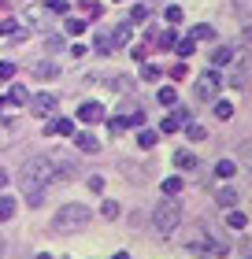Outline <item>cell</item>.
<instances>
[{
	"label": "cell",
	"instance_id": "1",
	"mask_svg": "<svg viewBox=\"0 0 252 259\" xmlns=\"http://www.w3.org/2000/svg\"><path fill=\"white\" fill-rule=\"evenodd\" d=\"M67 174V163H56L52 156H30L26 163H22V174H19V182L26 185V189H45V185H52L59 182Z\"/></svg>",
	"mask_w": 252,
	"mask_h": 259
},
{
	"label": "cell",
	"instance_id": "2",
	"mask_svg": "<svg viewBox=\"0 0 252 259\" xmlns=\"http://www.w3.org/2000/svg\"><path fill=\"white\" fill-rule=\"evenodd\" d=\"M152 222H156V230H160L163 237H171V233L182 226V204H178L174 196H163L160 204L152 207Z\"/></svg>",
	"mask_w": 252,
	"mask_h": 259
},
{
	"label": "cell",
	"instance_id": "3",
	"mask_svg": "<svg viewBox=\"0 0 252 259\" xmlns=\"http://www.w3.org/2000/svg\"><path fill=\"white\" fill-rule=\"evenodd\" d=\"M86 222H89V207L86 204H63L52 215V230L56 233H78Z\"/></svg>",
	"mask_w": 252,
	"mask_h": 259
},
{
	"label": "cell",
	"instance_id": "4",
	"mask_svg": "<svg viewBox=\"0 0 252 259\" xmlns=\"http://www.w3.org/2000/svg\"><path fill=\"white\" fill-rule=\"evenodd\" d=\"M26 100H30V89L26 85H11L4 97H0V119H11L19 108H26Z\"/></svg>",
	"mask_w": 252,
	"mask_h": 259
},
{
	"label": "cell",
	"instance_id": "5",
	"mask_svg": "<svg viewBox=\"0 0 252 259\" xmlns=\"http://www.w3.org/2000/svg\"><path fill=\"white\" fill-rule=\"evenodd\" d=\"M193 89H197V100L211 104L215 97H219V89H223V78H219V70H204V74L193 81Z\"/></svg>",
	"mask_w": 252,
	"mask_h": 259
},
{
	"label": "cell",
	"instance_id": "6",
	"mask_svg": "<svg viewBox=\"0 0 252 259\" xmlns=\"http://www.w3.org/2000/svg\"><path fill=\"white\" fill-rule=\"evenodd\" d=\"M26 108L33 115H41V119H49V115H56V108H59V97L56 93H33V97L26 100Z\"/></svg>",
	"mask_w": 252,
	"mask_h": 259
},
{
	"label": "cell",
	"instance_id": "7",
	"mask_svg": "<svg viewBox=\"0 0 252 259\" xmlns=\"http://www.w3.org/2000/svg\"><path fill=\"white\" fill-rule=\"evenodd\" d=\"M230 85L234 89L248 85V56H234V60H230Z\"/></svg>",
	"mask_w": 252,
	"mask_h": 259
},
{
	"label": "cell",
	"instance_id": "8",
	"mask_svg": "<svg viewBox=\"0 0 252 259\" xmlns=\"http://www.w3.org/2000/svg\"><path fill=\"white\" fill-rule=\"evenodd\" d=\"M70 137H75V148L82 152V156H97V152H100V141L93 137L89 130H82V134L75 130V134H70Z\"/></svg>",
	"mask_w": 252,
	"mask_h": 259
},
{
	"label": "cell",
	"instance_id": "9",
	"mask_svg": "<svg viewBox=\"0 0 252 259\" xmlns=\"http://www.w3.org/2000/svg\"><path fill=\"white\" fill-rule=\"evenodd\" d=\"M26 37V26L19 19H0V41H22Z\"/></svg>",
	"mask_w": 252,
	"mask_h": 259
},
{
	"label": "cell",
	"instance_id": "10",
	"mask_svg": "<svg viewBox=\"0 0 252 259\" xmlns=\"http://www.w3.org/2000/svg\"><path fill=\"white\" fill-rule=\"evenodd\" d=\"M78 122H104V104H97V100L78 104Z\"/></svg>",
	"mask_w": 252,
	"mask_h": 259
},
{
	"label": "cell",
	"instance_id": "11",
	"mask_svg": "<svg viewBox=\"0 0 252 259\" xmlns=\"http://www.w3.org/2000/svg\"><path fill=\"white\" fill-rule=\"evenodd\" d=\"M45 134H56V137H70V134H75V122H70V119H52L49 126H45Z\"/></svg>",
	"mask_w": 252,
	"mask_h": 259
},
{
	"label": "cell",
	"instance_id": "12",
	"mask_svg": "<svg viewBox=\"0 0 252 259\" xmlns=\"http://www.w3.org/2000/svg\"><path fill=\"white\" fill-rule=\"evenodd\" d=\"M182 122H186V111H171V115L160 122V134H178V130H182Z\"/></svg>",
	"mask_w": 252,
	"mask_h": 259
},
{
	"label": "cell",
	"instance_id": "13",
	"mask_svg": "<svg viewBox=\"0 0 252 259\" xmlns=\"http://www.w3.org/2000/svg\"><path fill=\"white\" fill-rule=\"evenodd\" d=\"M45 11H49V8H30L26 11V19H22V26H38V30H45Z\"/></svg>",
	"mask_w": 252,
	"mask_h": 259
},
{
	"label": "cell",
	"instance_id": "14",
	"mask_svg": "<svg viewBox=\"0 0 252 259\" xmlns=\"http://www.w3.org/2000/svg\"><path fill=\"white\" fill-rule=\"evenodd\" d=\"M189 37H193L197 45H200V41H215V26H208V22H197V26L189 30Z\"/></svg>",
	"mask_w": 252,
	"mask_h": 259
},
{
	"label": "cell",
	"instance_id": "15",
	"mask_svg": "<svg viewBox=\"0 0 252 259\" xmlns=\"http://www.w3.org/2000/svg\"><path fill=\"white\" fill-rule=\"evenodd\" d=\"M15 211H19V204H15V196H0V222L15 219Z\"/></svg>",
	"mask_w": 252,
	"mask_h": 259
},
{
	"label": "cell",
	"instance_id": "16",
	"mask_svg": "<svg viewBox=\"0 0 252 259\" xmlns=\"http://www.w3.org/2000/svg\"><path fill=\"white\" fill-rule=\"evenodd\" d=\"M78 8H82V19H86V22L89 19H100V11H104L97 0H78Z\"/></svg>",
	"mask_w": 252,
	"mask_h": 259
},
{
	"label": "cell",
	"instance_id": "17",
	"mask_svg": "<svg viewBox=\"0 0 252 259\" xmlns=\"http://www.w3.org/2000/svg\"><path fill=\"white\" fill-rule=\"evenodd\" d=\"M234 56H237V52L230 49V45H223V49H215L211 63H215V67H230V60H234Z\"/></svg>",
	"mask_w": 252,
	"mask_h": 259
},
{
	"label": "cell",
	"instance_id": "18",
	"mask_svg": "<svg viewBox=\"0 0 252 259\" xmlns=\"http://www.w3.org/2000/svg\"><path fill=\"white\" fill-rule=\"evenodd\" d=\"M156 141H160V134H156V130H137V148H156Z\"/></svg>",
	"mask_w": 252,
	"mask_h": 259
},
{
	"label": "cell",
	"instance_id": "19",
	"mask_svg": "<svg viewBox=\"0 0 252 259\" xmlns=\"http://www.w3.org/2000/svg\"><path fill=\"white\" fill-rule=\"evenodd\" d=\"M33 74H38L41 81H52V78H59V67L56 63H38V67H33Z\"/></svg>",
	"mask_w": 252,
	"mask_h": 259
},
{
	"label": "cell",
	"instance_id": "20",
	"mask_svg": "<svg viewBox=\"0 0 252 259\" xmlns=\"http://www.w3.org/2000/svg\"><path fill=\"white\" fill-rule=\"evenodd\" d=\"M234 170H237V163L234 159H219V163H215V178H234Z\"/></svg>",
	"mask_w": 252,
	"mask_h": 259
},
{
	"label": "cell",
	"instance_id": "21",
	"mask_svg": "<svg viewBox=\"0 0 252 259\" xmlns=\"http://www.w3.org/2000/svg\"><path fill=\"white\" fill-rule=\"evenodd\" d=\"M226 226H230V230H245L248 215H245V211H226Z\"/></svg>",
	"mask_w": 252,
	"mask_h": 259
},
{
	"label": "cell",
	"instance_id": "22",
	"mask_svg": "<svg viewBox=\"0 0 252 259\" xmlns=\"http://www.w3.org/2000/svg\"><path fill=\"white\" fill-rule=\"evenodd\" d=\"M156 100H160L163 108H174V104H178V93H174V85H163L160 93H156Z\"/></svg>",
	"mask_w": 252,
	"mask_h": 259
},
{
	"label": "cell",
	"instance_id": "23",
	"mask_svg": "<svg viewBox=\"0 0 252 259\" xmlns=\"http://www.w3.org/2000/svg\"><path fill=\"white\" fill-rule=\"evenodd\" d=\"M182 130H186V137H189V141H204V137H208V130L197 126V122H189V119L182 122Z\"/></svg>",
	"mask_w": 252,
	"mask_h": 259
},
{
	"label": "cell",
	"instance_id": "24",
	"mask_svg": "<svg viewBox=\"0 0 252 259\" xmlns=\"http://www.w3.org/2000/svg\"><path fill=\"white\" fill-rule=\"evenodd\" d=\"M193 49H197L193 37H178V41H174V52L182 56V60H186V56H193Z\"/></svg>",
	"mask_w": 252,
	"mask_h": 259
},
{
	"label": "cell",
	"instance_id": "25",
	"mask_svg": "<svg viewBox=\"0 0 252 259\" xmlns=\"http://www.w3.org/2000/svg\"><path fill=\"white\" fill-rule=\"evenodd\" d=\"M215 200H219V207H234V200H237V193L230 189V185H223V189L215 193Z\"/></svg>",
	"mask_w": 252,
	"mask_h": 259
},
{
	"label": "cell",
	"instance_id": "26",
	"mask_svg": "<svg viewBox=\"0 0 252 259\" xmlns=\"http://www.w3.org/2000/svg\"><path fill=\"white\" fill-rule=\"evenodd\" d=\"M215 119H234V104L230 100H215Z\"/></svg>",
	"mask_w": 252,
	"mask_h": 259
},
{
	"label": "cell",
	"instance_id": "27",
	"mask_svg": "<svg viewBox=\"0 0 252 259\" xmlns=\"http://www.w3.org/2000/svg\"><path fill=\"white\" fill-rule=\"evenodd\" d=\"M130 41V22H123V26H115V33H112V45L119 49V45H126Z\"/></svg>",
	"mask_w": 252,
	"mask_h": 259
},
{
	"label": "cell",
	"instance_id": "28",
	"mask_svg": "<svg viewBox=\"0 0 252 259\" xmlns=\"http://www.w3.org/2000/svg\"><path fill=\"white\" fill-rule=\"evenodd\" d=\"M174 163H178L182 170H193V167H197V156H193V152H178V156H174Z\"/></svg>",
	"mask_w": 252,
	"mask_h": 259
},
{
	"label": "cell",
	"instance_id": "29",
	"mask_svg": "<svg viewBox=\"0 0 252 259\" xmlns=\"http://www.w3.org/2000/svg\"><path fill=\"white\" fill-rule=\"evenodd\" d=\"M45 8H49L52 15H67V11H70V0H45Z\"/></svg>",
	"mask_w": 252,
	"mask_h": 259
},
{
	"label": "cell",
	"instance_id": "30",
	"mask_svg": "<svg viewBox=\"0 0 252 259\" xmlns=\"http://www.w3.org/2000/svg\"><path fill=\"white\" fill-rule=\"evenodd\" d=\"M63 30H67V33H86V19H75V15H70V19L63 22Z\"/></svg>",
	"mask_w": 252,
	"mask_h": 259
},
{
	"label": "cell",
	"instance_id": "31",
	"mask_svg": "<svg viewBox=\"0 0 252 259\" xmlns=\"http://www.w3.org/2000/svg\"><path fill=\"white\" fill-rule=\"evenodd\" d=\"M178 189H182V178H174V174H171V178L163 182V196H174Z\"/></svg>",
	"mask_w": 252,
	"mask_h": 259
},
{
	"label": "cell",
	"instance_id": "32",
	"mask_svg": "<svg viewBox=\"0 0 252 259\" xmlns=\"http://www.w3.org/2000/svg\"><path fill=\"white\" fill-rule=\"evenodd\" d=\"M160 74H163V70L156 67V63H149V67H141V78H145V81H160Z\"/></svg>",
	"mask_w": 252,
	"mask_h": 259
},
{
	"label": "cell",
	"instance_id": "33",
	"mask_svg": "<svg viewBox=\"0 0 252 259\" xmlns=\"http://www.w3.org/2000/svg\"><path fill=\"white\" fill-rule=\"evenodd\" d=\"M167 22H171V26H178V22H182V8H174V4H167Z\"/></svg>",
	"mask_w": 252,
	"mask_h": 259
},
{
	"label": "cell",
	"instance_id": "34",
	"mask_svg": "<svg viewBox=\"0 0 252 259\" xmlns=\"http://www.w3.org/2000/svg\"><path fill=\"white\" fill-rule=\"evenodd\" d=\"M100 215H104V219H119V204H115V200H104Z\"/></svg>",
	"mask_w": 252,
	"mask_h": 259
},
{
	"label": "cell",
	"instance_id": "35",
	"mask_svg": "<svg viewBox=\"0 0 252 259\" xmlns=\"http://www.w3.org/2000/svg\"><path fill=\"white\" fill-rule=\"evenodd\" d=\"M107 130H112V134H123V130H126V115H115V119L107 122Z\"/></svg>",
	"mask_w": 252,
	"mask_h": 259
},
{
	"label": "cell",
	"instance_id": "36",
	"mask_svg": "<svg viewBox=\"0 0 252 259\" xmlns=\"http://www.w3.org/2000/svg\"><path fill=\"white\" fill-rule=\"evenodd\" d=\"M97 52H115V45H112L107 33H100V37H97Z\"/></svg>",
	"mask_w": 252,
	"mask_h": 259
},
{
	"label": "cell",
	"instance_id": "37",
	"mask_svg": "<svg viewBox=\"0 0 252 259\" xmlns=\"http://www.w3.org/2000/svg\"><path fill=\"white\" fill-rule=\"evenodd\" d=\"M174 41H178V33H174V30H167V33H163V37L156 41V45H163V49H174Z\"/></svg>",
	"mask_w": 252,
	"mask_h": 259
},
{
	"label": "cell",
	"instance_id": "38",
	"mask_svg": "<svg viewBox=\"0 0 252 259\" xmlns=\"http://www.w3.org/2000/svg\"><path fill=\"white\" fill-rule=\"evenodd\" d=\"M130 19H134V22L149 19V8H145V4H134V11H130Z\"/></svg>",
	"mask_w": 252,
	"mask_h": 259
},
{
	"label": "cell",
	"instance_id": "39",
	"mask_svg": "<svg viewBox=\"0 0 252 259\" xmlns=\"http://www.w3.org/2000/svg\"><path fill=\"white\" fill-rule=\"evenodd\" d=\"M89 189H93V193L104 189V178H100V174H93V178H89Z\"/></svg>",
	"mask_w": 252,
	"mask_h": 259
},
{
	"label": "cell",
	"instance_id": "40",
	"mask_svg": "<svg viewBox=\"0 0 252 259\" xmlns=\"http://www.w3.org/2000/svg\"><path fill=\"white\" fill-rule=\"evenodd\" d=\"M45 45H49V49L56 52V49H63V37H59V33H52V37H49V41H45Z\"/></svg>",
	"mask_w": 252,
	"mask_h": 259
},
{
	"label": "cell",
	"instance_id": "41",
	"mask_svg": "<svg viewBox=\"0 0 252 259\" xmlns=\"http://www.w3.org/2000/svg\"><path fill=\"white\" fill-rule=\"evenodd\" d=\"M171 78H174V81L186 78V63H174V67H171Z\"/></svg>",
	"mask_w": 252,
	"mask_h": 259
},
{
	"label": "cell",
	"instance_id": "42",
	"mask_svg": "<svg viewBox=\"0 0 252 259\" xmlns=\"http://www.w3.org/2000/svg\"><path fill=\"white\" fill-rule=\"evenodd\" d=\"M86 52H89V49H86V45H82V41H78V45H70V56H78V60H82V56H86Z\"/></svg>",
	"mask_w": 252,
	"mask_h": 259
},
{
	"label": "cell",
	"instance_id": "43",
	"mask_svg": "<svg viewBox=\"0 0 252 259\" xmlns=\"http://www.w3.org/2000/svg\"><path fill=\"white\" fill-rule=\"evenodd\" d=\"M4 185H8V170L0 167V189H4Z\"/></svg>",
	"mask_w": 252,
	"mask_h": 259
},
{
	"label": "cell",
	"instance_id": "44",
	"mask_svg": "<svg viewBox=\"0 0 252 259\" xmlns=\"http://www.w3.org/2000/svg\"><path fill=\"white\" fill-rule=\"evenodd\" d=\"M112 259H130V255H126V252H115V255H112Z\"/></svg>",
	"mask_w": 252,
	"mask_h": 259
},
{
	"label": "cell",
	"instance_id": "45",
	"mask_svg": "<svg viewBox=\"0 0 252 259\" xmlns=\"http://www.w3.org/2000/svg\"><path fill=\"white\" fill-rule=\"evenodd\" d=\"M0 145H8V134H0Z\"/></svg>",
	"mask_w": 252,
	"mask_h": 259
},
{
	"label": "cell",
	"instance_id": "46",
	"mask_svg": "<svg viewBox=\"0 0 252 259\" xmlns=\"http://www.w3.org/2000/svg\"><path fill=\"white\" fill-rule=\"evenodd\" d=\"M38 259H52V255H49V252H41V255H38Z\"/></svg>",
	"mask_w": 252,
	"mask_h": 259
},
{
	"label": "cell",
	"instance_id": "47",
	"mask_svg": "<svg viewBox=\"0 0 252 259\" xmlns=\"http://www.w3.org/2000/svg\"><path fill=\"white\" fill-rule=\"evenodd\" d=\"M0 255H4V241H0Z\"/></svg>",
	"mask_w": 252,
	"mask_h": 259
}]
</instances>
